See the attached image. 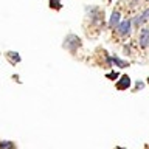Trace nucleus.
<instances>
[{
  "label": "nucleus",
  "instance_id": "0eeeda50",
  "mask_svg": "<svg viewBox=\"0 0 149 149\" xmlns=\"http://www.w3.org/2000/svg\"><path fill=\"white\" fill-rule=\"evenodd\" d=\"M107 61H109V64H116L118 67H126V65H127V62H123L121 59L115 58V56H112V58H107Z\"/></svg>",
  "mask_w": 149,
  "mask_h": 149
},
{
  "label": "nucleus",
  "instance_id": "f257e3e1",
  "mask_svg": "<svg viewBox=\"0 0 149 149\" xmlns=\"http://www.w3.org/2000/svg\"><path fill=\"white\" fill-rule=\"evenodd\" d=\"M140 45H141V48L149 47V28H143L140 33Z\"/></svg>",
  "mask_w": 149,
  "mask_h": 149
},
{
  "label": "nucleus",
  "instance_id": "f8f14e48",
  "mask_svg": "<svg viewBox=\"0 0 149 149\" xmlns=\"http://www.w3.org/2000/svg\"><path fill=\"white\" fill-rule=\"evenodd\" d=\"M116 149H123V148H116Z\"/></svg>",
  "mask_w": 149,
  "mask_h": 149
},
{
  "label": "nucleus",
  "instance_id": "20e7f679",
  "mask_svg": "<svg viewBox=\"0 0 149 149\" xmlns=\"http://www.w3.org/2000/svg\"><path fill=\"white\" fill-rule=\"evenodd\" d=\"M120 13L118 11H113L112 13V16H110V20H109V26L110 28H115V26H118V23H120Z\"/></svg>",
  "mask_w": 149,
  "mask_h": 149
},
{
  "label": "nucleus",
  "instance_id": "ddd939ff",
  "mask_svg": "<svg viewBox=\"0 0 149 149\" xmlns=\"http://www.w3.org/2000/svg\"><path fill=\"white\" fill-rule=\"evenodd\" d=\"M148 84H149V78H148Z\"/></svg>",
  "mask_w": 149,
  "mask_h": 149
},
{
  "label": "nucleus",
  "instance_id": "1a4fd4ad",
  "mask_svg": "<svg viewBox=\"0 0 149 149\" xmlns=\"http://www.w3.org/2000/svg\"><path fill=\"white\" fill-rule=\"evenodd\" d=\"M50 8H53V9H61L62 8V3H61V0H50Z\"/></svg>",
  "mask_w": 149,
  "mask_h": 149
},
{
  "label": "nucleus",
  "instance_id": "39448f33",
  "mask_svg": "<svg viewBox=\"0 0 149 149\" xmlns=\"http://www.w3.org/2000/svg\"><path fill=\"white\" fill-rule=\"evenodd\" d=\"M146 20H149V9H144L141 16H138V17L134 19L135 25H138V23H141V22H146Z\"/></svg>",
  "mask_w": 149,
  "mask_h": 149
},
{
  "label": "nucleus",
  "instance_id": "f03ea898",
  "mask_svg": "<svg viewBox=\"0 0 149 149\" xmlns=\"http://www.w3.org/2000/svg\"><path fill=\"white\" fill-rule=\"evenodd\" d=\"M118 33L121 36H127L129 34V31H130V22L129 20H124V22H121V23H118Z\"/></svg>",
  "mask_w": 149,
  "mask_h": 149
},
{
  "label": "nucleus",
  "instance_id": "7ed1b4c3",
  "mask_svg": "<svg viewBox=\"0 0 149 149\" xmlns=\"http://www.w3.org/2000/svg\"><path fill=\"white\" fill-rule=\"evenodd\" d=\"M129 86H130V78L127 74H124V76H121L120 82L116 84V88L118 90H126V88H129Z\"/></svg>",
  "mask_w": 149,
  "mask_h": 149
},
{
  "label": "nucleus",
  "instance_id": "9b49d317",
  "mask_svg": "<svg viewBox=\"0 0 149 149\" xmlns=\"http://www.w3.org/2000/svg\"><path fill=\"white\" fill-rule=\"evenodd\" d=\"M137 88H138V90H141V88H143V82H141V81L137 82Z\"/></svg>",
  "mask_w": 149,
  "mask_h": 149
},
{
  "label": "nucleus",
  "instance_id": "6e6552de",
  "mask_svg": "<svg viewBox=\"0 0 149 149\" xmlns=\"http://www.w3.org/2000/svg\"><path fill=\"white\" fill-rule=\"evenodd\" d=\"M0 149H16V146L11 141H0Z\"/></svg>",
  "mask_w": 149,
  "mask_h": 149
},
{
  "label": "nucleus",
  "instance_id": "423d86ee",
  "mask_svg": "<svg viewBox=\"0 0 149 149\" xmlns=\"http://www.w3.org/2000/svg\"><path fill=\"white\" fill-rule=\"evenodd\" d=\"M8 56V59L11 61V64H17V62H20V56H19L16 51H9V53L6 54Z\"/></svg>",
  "mask_w": 149,
  "mask_h": 149
},
{
  "label": "nucleus",
  "instance_id": "9d476101",
  "mask_svg": "<svg viewBox=\"0 0 149 149\" xmlns=\"http://www.w3.org/2000/svg\"><path fill=\"white\" fill-rule=\"evenodd\" d=\"M106 78H107V79H112V81H113V79L118 78V73H116V72H110V73H107V74H106Z\"/></svg>",
  "mask_w": 149,
  "mask_h": 149
}]
</instances>
